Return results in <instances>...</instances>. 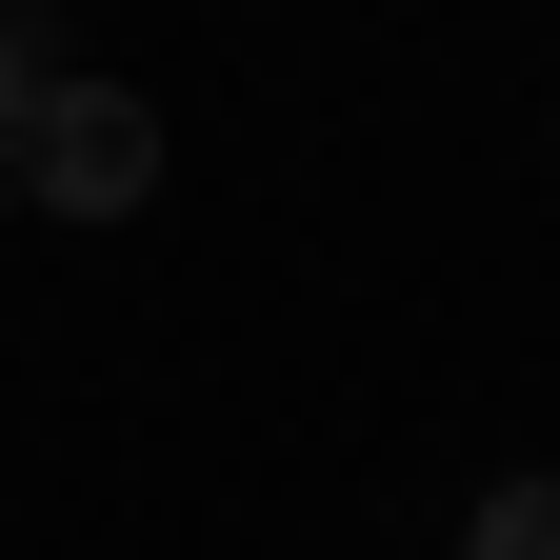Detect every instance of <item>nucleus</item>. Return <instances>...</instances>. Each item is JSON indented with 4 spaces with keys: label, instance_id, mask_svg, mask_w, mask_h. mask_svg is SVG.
<instances>
[{
    "label": "nucleus",
    "instance_id": "f257e3e1",
    "mask_svg": "<svg viewBox=\"0 0 560 560\" xmlns=\"http://www.w3.org/2000/svg\"><path fill=\"white\" fill-rule=\"evenodd\" d=\"M0 161H21L40 221H140V200H161V120H140V81H60Z\"/></svg>",
    "mask_w": 560,
    "mask_h": 560
},
{
    "label": "nucleus",
    "instance_id": "f03ea898",
    "mask_svg": "<svg viewBox=\"0 0 560 560\" xmlns=\"http://www.w3.org/2000/svg\"><path fill=\"white\" fill-rule=\"evenodd\" d=\"M460 560H560V460H540V480H501V501L460 521Z\"/></svg>",
    "mask_w": 560,
    "mask_h": 560
},
{
    "label": "nucleus",
    "instance_id": "7ed1b4c3",
    "mask_svg": "<svg viewBox=\"0 0 560 560\" xmlns=\"http://www.w3.org/2000/svg\"><path fill=\"white\" fill-rule=\"evenodd\" d=\"M40 101H60V40H40V21H0V140H21Z\"/></svg>",
    "mask_w": 560,
    "mask_h": 560
},
{
    "label": "nucleus",
    "instance_id": "20e7f679",
    "mask_svg": "<svg viewBox=\"0 0 560 560\" xmlns=\"http://www.w3.org/2000/svg\"><path fill=\"white\" fill-rule=\"evenodd\" d=\"M0 221H21V161H0Z\"/></svg>",
    "mask_w": 560,
    "mask_h": 560
}]
</instances>
